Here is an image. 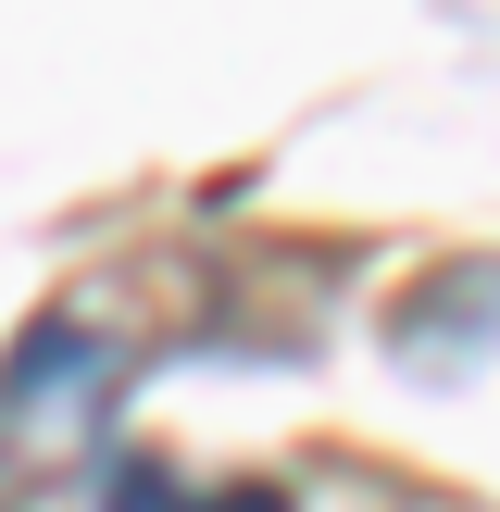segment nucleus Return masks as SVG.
Instances as JSON below:
<instances>
[{"instance_id":"obj_1","label":"nucleus","mask_w":500,"mask_h":512,"mask_svg":"<svg viewBox=\"0 0 500 512\" xmlns=\"http://www.w3.org/2000/svg\"><path fill=\"white\" fill-rule=\"evenodd\" d=\"M125 512H288V500H250V488H238V500H188V488H125Z\"/></svg>"}]
</instances>
